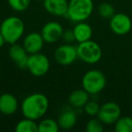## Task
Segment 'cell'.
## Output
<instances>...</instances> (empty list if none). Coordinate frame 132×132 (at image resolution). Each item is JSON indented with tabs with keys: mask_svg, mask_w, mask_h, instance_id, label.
Returning <instances> with one entry per match:
<instances>
[{
	"mask_svg": "<svg viewBox=\"0 0 132 132\" xmlns=\"http://www.w3.org/2000/svg\"><path fill=\"white\" fill-rule=\"evenodd\" d=\"M99 15L104 19H110L114 15H115V8L110 3L104 2L100 5L98 8Z\"/></svg>",
	"mask_w": 132,
	"mask_h": 132,
	"instance_id": "21",
	"label": "cell"
},
{
	"mask_svg": "<svg viewBox=\"0 0 132 132\" xmlns=\"http://www.w3.org/2000/svg\"><path fill=\"white\" fill-rule=\"evenodd\" d=\"M24 21L17 16H8L1 23L0 32L3 35L6 44H13L21 39L24 33Z\"/></svg>",
	"mask_w": 132,
	"mask_h": 132,
	"instance_id": "2",
	"label": "cell"
},
{
	"mask_svg": "<svg viewBox=\"0 0 132 132\" xmlns=\"http://www.w3.org/2000/svg\"><path fill=\"white\" fill-rule=\"evenodd\" d=\"M46 12L55 16H66L68 10L67 0H44Z\"/></svg>",
	"mask_w": 132,
	"mask_h": 132,
	"instance_id": "13",
	"label": "cell"
},
{
	"mask_svg": "<svg viewBox=\"0 0 132 132\" xmlns=\"http://www.w3.org/2000/svg\"><path fill=\"white\" fill-rule=\"evenodd\" d=\"M18 110V101L11 93H3L0 95V112L4 115L15 114Z\"/></svg>",
	"mask_w": 132,
	"mask_h": 132,
	"instance_id": "14",
	"label": "cell"
},
{
	"mask_svg": "<svg viewBox=\"0 0 132 132\" xmlns=\"http://www.w3.org/2000/svg\"><path fill=\"white\" fill-rule=\"evenodd\" d=\"M15 131L16 132H38V124L36 120L24 118L21 119L15 125Z\"/></svg>",
	"mask_w": 132,
	"mask_h": 132,
	"instance_id": "18",
	"label": "cell"
},
{
	"mask_svg": "<svg viewBox=\"0 0 132 132\" xmlns=\"http://www.w3.org/2000/svg\"><path fill=\"white\" fill-rule=\"evenodd\" d=\"M9 6L15 12H24L29 7L31 0H7Z\"/></svg>",
	"mask_w": 132,
	"mask_h": 132,
	"instance_id": "22",
	"label": "cell"
},
{
	"mask_svg": "<svg viewBox=\"0 0 132 132\" xmlns=\"http://www.w3.org/2000/svg\"><path fill=\"white\" fill-rule=\"evenodd\" d=\"M90 94L84 89H78L70 93L68 102L73 108H83L84 105L90 101Z\"/></svg>",
	"mask_w": 132,
	"mask_h": 132,
	"instance_id": "16",
	"label": "cell"
},
{
	"mask_svg": "<svg viewBox=\"0 0 132 132\" xmlns=\"http://www.w3.org/2000/svg\"><path fill=\"white\" fill-rule=\"evenodd\" d=\"M63 31V27L60 23L56 21H50L43 26L41 35L45 43L54 44L62 38Z\"/></svg>",
	"mask_w": 132,
	"mask_h": 132,
	"instance_id": "10",
	"label": "cell"
},
{
	"mask_svg": "<svg viewBox=\"0 0 132 132\" xmlns=\"http://www.w3.org/2000/svg\"><path fill=\"white\" fill-rule=\"evenodd\" d=\"M121 115L120 107L113 101H108L101 106L97 118L106 125L115 124Z\"/></svg>",
	"mask_w": 132,
	"mask_h": 132,
	"instance_id": "7",
	"label": "cell"
},
{
	"mask_svg": "<svg viewBox=\"0 0 132 132\" xmlns=\"http://www.w3.org/2000/svg\"><path fill=\"white\" fill-rule=\"evenodd\" d=\"M5 44H6V41H5V38H4V36H3V35L1 34V32H0V47L4 46Z\"/></svg>",
	"mask_w": 132,
	"mask_h": 132,
	"instance_id": "26",
	"label": "cell"
},
{
	"mask_svg": "<svg viewBox=\"0 0 132 132\" xmlns=\"http://www.w3.org/2000/svg\"><path fill=\"white\" fill-rule=\"evenodd\" d=\"M37 1H44V0H37Z\"/></svg>",
	"mask_w": 132,
	"mask_h": 132,
	"instance_id": "27",
	"label": "cell"
},
{
	"mask_svg": "<svg viewBox=\"0 0 132 132\" xmlns=\"http://www.w3.org/2000/svg\"><path fill=\"white\" fill-rule=\"evenodd\" d=\"M62 38L63 39L67 44H72V42L75 41L73 30L72 29H67V30H65V31H63Z\"/></svg>",
	"mask_w": 132,
	"mask_h": 132,
	"instance_id": "25",
	"label": "cell"
},
{
	"mask_svg": "<svg viewBox=\"0 0 132 132\" xmlns=\"http://www.w3.org/2000/svg\"><path fill=\"white\" fill-rule=\"evenodd\" d=\"M44 40L41 33H35V32L28 34L23 41V46L28 54L40 53L44 48Z\"/></svg>",
	"mask_w": 132,
	"mask_h": 132,
	"instance_id": "11",
	"label": "cell"
},
{
	"mask_svg": "<svg viewBox=\"0 0 132 132\" xmlns=\"http://www.w3.org/2000/svg\"><path fill=\"white\" fill-rule=\"evenodd\" d=\"M103 125L104 124L98 118H93L87 122L85 129L87 132H102L104 129Z\"/></svg>",
	"mask_w": 132,
	"mask_h": 132,
	"instance_id": "23",
	"label": "cell"
},
{
	"mask_svg": "<svg viewBox=\"0 0 132 132\" xmlns=\"http://www.w3.org/2000/svg\"><path fill=\"white\" fill-rule=\"evenodd\" d=\"M78 58L81 62L88 64H95L101 61L102 57V50L98 43L92 39L79 43L77 46Z\"/></svg>",
	"mask_w": 132,
	"mask_h": 132,
	"instance_id": "5",
	"label": "cell"
},
{
	"mask_svg": "<svg viewBox=\"0 0 132 132\" xmlns=\"http://www.w3.org/2000/svg\"><path fill=\"white\" fill-rule=\"evenodd\" d=\"M77 59V47L71 44H62L58 46L54 52V60L61 65H71Z\"/></svg>",
	"mask_w": 132,
	"mask_h": 132,
	"instance_id": "8",
	"label": "cell"
},
{
	"mask_svg": "<svg viewBox=\"0 0 132 132\" xmlns=\"http://www.w3.org/2000/svg\"><path fill=\"white\" fill-rule=\"evenodd\" d=\"M116 132H132V118L128 116L119 117L115 122Z\"/></svg>",
	"mask_w": 132,
	"mask_h": 132,
	"instance_id": "19",
	"label": "cell"
},
{
	"mask_svg": "<svg viewBox=\"0 0 132 132\" xmlns=\"http://www.w3.org/2000/svg\"><path fill=\"white\" fill-rule=\"evenodd\" d=\"M59 129L58 122L53 119H44L38 124V132H57Z\"/></svg>",
	"mask_w": 132,
	"mask_h": 132,
	"instance_id": "20",
	"label": "cell"
},
{
	"mask_svg": "<svg viewBox=\"0 0 132 132\" xmlns=\"http://www.w3.org/2000/svg\"><path fill=\"white\" fill-rule=\"evenodd\" d=\"M8 53L11 60L16 64L18 68L27 69V61L29 54L26 51L24 46L18 44L17 43L11 44Z\"/></svg>",
	"mask_w": 132,
	"mask_h": 132,
	"instance_id": "12",
	"label": "cell"
},
{
	"mask_svg": "<svg viewBox=\"0 0 132 132\" xmlns=\"http://www.w3.org/2000/svg\"><path fill=\"white\" fill-rule=\"evenodd\" d=\"M93 7L92 0H69L66 17L74 23L83 22L92 15Z\"/></svg>",
	"mask_w": 132,
	"mask_h": 132,
	"instance_id": "3",
	"label": "cell"
},
{
	"mask_svg": "<svg viewBox=\"0 0 132 132\" xmlns=\"http://www.w3.org/2000/svg\"><path fill=\"white\" fill-rule=\"evenodd\" d=\"M58 125L61 129L69 130L72 128L77 123V115L72 110H63L58 117Z\"/></svg>",
	"mask_w": 132,
	"mask_h": 132,
	"instance_id": "17",
	"label": "cell"
},
{
	"mask_svg": "<svg viewBox=\"0 0 132 132\" xmlns=\"http://www.w3.org/2000/svg\"><path fill=\"white\" fill-rule=\"evenodd\" d=\"M110 28L118 35H125L132 28V21L128 15L124 13H115L110 19Z\"/></svg>",
	"mask_w": 132,
	"mask_h": 132,
	"instance_id": "9",
	"label": "cell"
},
{
	"mask_svg": "<svg viewBox=\"0 0 132 132\" xmlns=\"http://www.w3.org/2000/svg\"><path fill=\"white\" fill-rule=\"evenodd\" d=\"M107 83L106 76L99 70H90L81 79V86L90 95H96L102 92Z\"/></svg>",
	"mask_w": 132,
	"mask_h": 132,
	"instance_id": "4",
	"label": "cell"
},
{
	"mask_svg": "<svg viewBox=\"0 0 132 132\" xmlns=\"http://www.w3.org/2000/svg\"><path fill=\"white\" fill-rule=\"evenodd\" d=\"M72 30H73L75 41L78 43H82L85 41L90 40L92 37V34H93L92 26L85 23V21L77 23Z\"/></svg>",
	"mask_w": 132,
	"mask_h": 132,
	"instance_id": "15",
	"label": "cell"
},
{
	"mask_svg": "<svg viewBox=\"0 0 132 132\" xmlns=\"http://www.w3.org/2000/svg\"><path fill=\"white\" fill-rule=\"evenodd\" d=\"M50 103L47 96L35 92L26 96L21 104V111L24 118L38 120L48 111Z\"/></svg>",
	"mask_w": 132,
	"mask_h": 132,
	"instance_id": "1",
	"label": "cell"
},
{
	"mask_svg": "<svg viewBox=\"0 0 132 132\" xmlns=\"http://www.w3.org/2000/svg\"><path fill=\"white\" fill-rule=\"evenodd\" d=\"M100 108H101V106H100L97 101H89L88 102L84 105V107H83V110H84V112L87 115L94 117V116L98 115Z\"/></svg>",
	"mask_w": 132,
	"mask_h": 132,
	"instance_id": "24",
	"label": "cell"
},
{
	"mask_svg": "<svg viewBox=\"0 0 132 132\" xmlns=\"http://www.w3.org/2000/svg\"><path fill=\"white\" fill-rule=\"evenodd\" d=\"M50 69V61L44 53H37L29 54L27 61V70L35 77L45 75Z\"/></svg>",
	"mask_w": 132,
	"mask_h": 132,
	"instance_id": "6",
	"label": "cell"
}]
</instances>
